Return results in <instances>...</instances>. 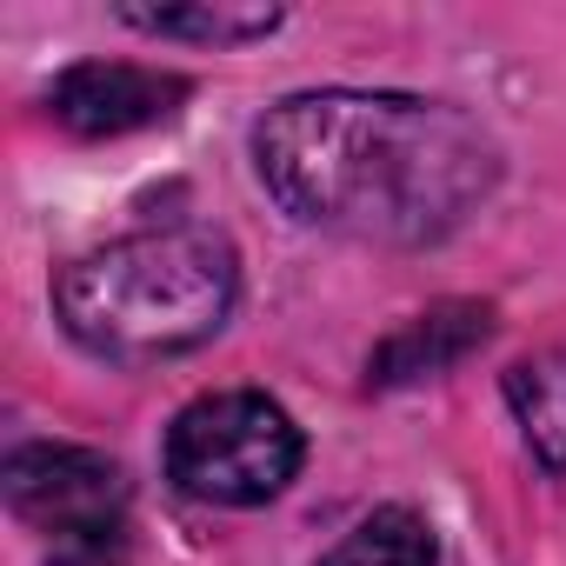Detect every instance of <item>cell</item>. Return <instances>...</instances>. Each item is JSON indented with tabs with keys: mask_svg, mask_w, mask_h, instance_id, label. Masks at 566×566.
Wrapping results in <instances>:
<instances>
[{
	"mask_svg": "<svg viewBox=\"0 0 566 566\" xmlns=\"http://www.w3.org/2000/svg\"><path fill=\"white\" fill-rule=\"evenodd\" d=\"M506 400H513V413H520L526 447H533L553 473H566V340L546 347V354H526V360L506 374Z\"/></svg>",
	"mask_w": 566,
	"mask_h": 566,
	"instance_id": "cell-7",
	"label": "cell"
},
{
	"mask_svg": "<svg viewBox=\"0 0 566 566\" xmlns=\"http://www.w3.org/2000/svg\"><path fill=\"white\" fill-rule=\"evenodd\" d=\"M127 28L140 34H160V41H213V48H233V41H260L280 28V8H120Z\"/></svg>",
	"mask_w": 566,
	"mask_h": 566,
	"instance_id": "cell-9",
	"label": "cell"
},
{
	"mask_svg": "<svg viewBox=\"0 0 566 566\" xmlns=\"http://www.w3.org/2000/svg\"><path fill=\"white\" fill-rule=\"evenodd\" d=\"M193 87L180 74H160V67H134V61H81L54 81L48 107L67 134L81 140H114V134H140V127H160L180 114Z\"/></svg>",
	"mask_w": 566,
	"mask_h": 566,
	"instance_id": "cell-5",
	"label": "cell"
},
{
	"mask_svg": "<svg viewBox=\"0 0 566 566\" xmlns=\"http://www.w3.org/2000/svg\"><path fill=\"white\" fill-rule=\"evenodd\" d=\"M14 520H28L54 566H107L127 553V473L94 447H21L0 473Z\"/></svg>",
	"mask_w": 566,
	"mask_h": 566,
	"instance_id": "cell-4",
	"label": "cell"
},
{
	"mask_svg": "<svg viewBox=\"0 0 566 566\" xmlns=\"http://www.w3.org/2000/svg\"><path fill=\"white\" fill-rule=\"evenodd\" d=\"M233 294H240V266L220 233L160 227V233L107 240L74 266H61L54 314L87 354L140 367L213 340L233 314Z\"/></svg>",
	"mask_w": 566,
	"mask_h": 566,
	"instance_id": "cell-2",
	"label": "cell"
},
{
	"mask_svg": "<svg viewBox=\"0 0 566 566\" xmlns=\"http://www.w3.org/2000/svg\"><path fill=\"white\" fill-rule=\"evenodd\" d=\"M266 193L307 227L427 247L453 233L500 180V147L480 120L413 94H294L253 127Z\"/></svg>",
	"mask_w": 566,
	"mask_h": 566,
	"instance_id": "cell-1",
	"label": "cell"
},
{
	"mask_svg": "<svg viewBox=\"0 0 566 566\" xmlns=\"http://www.w3.org/2000/svg\"><path fill=\"white\" fill-rule=\"evenodd\" d=\"M307 440L294 413L266 394H200L167 427V480L207 506H260L287 493Z\"/></svg>",
	"mask_w": 566,
	"mask_h": 566,
	"instance_id": "cell-3",
	"label": "cell"
},
{
	"mask_svg": "<svg viewBox=\"0 0 566 566\" xmlns=\"http://www.w3.org/2000/svg\"><path fill=\"white\" fill-rule=\"evenodd\" d=\"M493 334V307L480 301H440L427 314H413L367 367L374 387H400V380H420V374H447L460 354H473L480 340Z\"/></svg>",
	"mask_w": 566,
	"mask_h": 566,
	"instance_id": "cell-6",
	"label": "cell"
},
{
	"mask_svg": "<svg viewBox=\"0 0 566 566\" xmlns=\"http://www.w3.org/2000/svg\"><path fill=\"white\" fill-rule=\"evenodd\" d=\"M433 559H440L433 526L413 506H380L334 553H321V566H433Z\"/></svg>",
	"mask_w": 566,
	"mask_h": 566,
	"instance_id": "cell-8",
	"label": "cell"
}]
</instances>
